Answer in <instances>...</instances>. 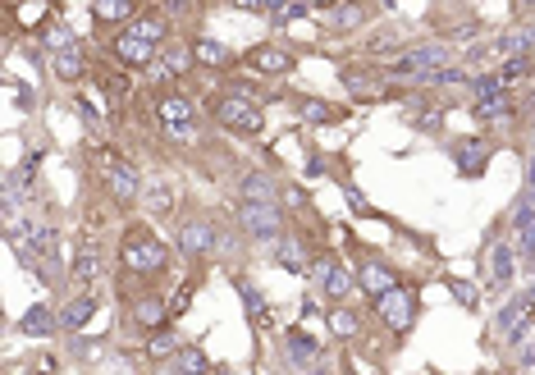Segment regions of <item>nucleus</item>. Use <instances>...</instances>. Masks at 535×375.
I'll return each mask as SVG.
<instances>
[{"label":"nucleus","instance_id":"34","mask_svg":"<svg viewBox=\"0 0 535 375\" xmlns=\"http://www.w3.org/2000/svg\"><path fill=\"white\" fill-rule=\"evenodd\" d=\"M174 371L179 375H215V366H211V353H206L202 343H183L179 353H174Z\"/></svg>","mask_w":535,"mask_h":375},{"label":"nucleus","instance_id":"12","mask_svg":"<svg viewBox=\"0 0 535 375\" xmlns=\"http://www.w3.org/2000/svg\"><path fill=\"white\" fill-rule=\"evenodd\" d=\"M197 65V55H193V42H165L161 55L151 60V69L142 78L156 87H179V78L188 74V69Z\"/></svg>","mask_w":535,"mask_h":375},{"label":"nucleus","instance_id":"2","mask_svg":"<svg viewBox=\"0 0 535 375\" xmlns=\"http://www.w3.org/2000/svg\"><path fill=\"white\" fill-rule=\"evenodd\" d=\"M206 110H211L215 124H220L225 133H234V138H261V133H266V110H261V101L252 97L247 87L211 92Z\"/></svg>","mask_w":535,"mask_h":375},{"label":"nucleus","instance_id":"45","mask_svg":"<svg viewBox=\"0 0 535 375\" xmlns=\"http://www.w3.org/2000/svg\"><path fill=\"white\" fill-rule=\"evenodd\" d=\"M10 87H14V92H19V110H33V106H37V92H33V87L14 83V78H10Z\"/></svg>","mask_w":535,"mask_h":375},{"label":"nucleus","instance_id":"36","mask_svg":"<svg viewBox=\"0 0 535 375\" xmlns=\"http://www.w3.org/2000/svg\"><path fill=\"white\" fill-rule=\"evenodd\" d=\"M503 92H508V83H503L499 69H481V74H471V83H467L471 106H476V101H490V97H503Z\"/></svg>","mask_w":535,"mask_h":375},{"label":"nucleus","instance_id":"15","mask_svg":"<svg viewBox=\"0 0 535 375\" xmlns=\"http://www.w3.org/2000/svg\"><path fill=\"white\" fill-rule=\"evenodd\" d=\"M339 83L353 92L357 101H389V78L380 65H339Z\"/></svg>","mask_w":535,"mask_h":375},{"label":"nucleus","instance_id":"9","mask_svg":"<svg viewBox=\"0 0 535 375\" xmlns=\"http://www.w3.org/2000/svg\"><path fill=\"white\" fill-rule=\"evenodd\" d=\"M101 183H106V193L110 202L119 206V211H133V206L142 202V170L133 161H124V156H106L101 161Z\"/></svg>","mask_w":535,"mask_h":375},{"label":"nucleus","instance_id":"40","mask_svg":"<svg viewBox=\"0 0 535 375\" xmlns=\"http://www.w3.org/2000/svg\"><path fill=\"white\" fill-rule=\"evenodd\" d=\"M339 188H343V197H348V211H353L357 220H380V211H375V206H371V197H366V193H357V188H353V183H348V179H343V174H339Z\"/></svg>","mask_w":535,"mask_h":375},{"label":"nucleus","instance_id":"24","mask_svg":"<svg viewBox=\"0 0 535 375\" xmlns=\"http://www.w3.org/2000/svg\"><path fill=\"white\" fill-rule=\"evenodd\" d=\"M129 33H138L142 42H151V46H165L170 33H174V19L161 10V5H156V10H138L133 23H129Z\"/></svg>","mask_w":535,"mask_h":375},{"label":"nucleus","instance_id":"14","mask_svg":"<svg viewBox=\"0 0 535 375\" xmlns=\"http://www.w3.org/2000/svg\"><path fill=\"white\" fill-rule=\"evenodd\" d=\"M156 55H161V46L142 42V37L129 33V28H119V33L110 37V60H115L119 69H129V74H147Z\"/></svg>","mask_w":535,"mask_h":375},{"label":"nucleus","instance_id":"19","mask_svg":"<svg viewBox=\"0 0 535 375\" xmlns=\"http://www.w3.org/2000/svg\"><path fill=\"white\" fill-rule=\"evenodd\" d=\"M101 275H106V261H101L97 238H78L74 261H69V279H74L78 289H97Z\"/></svg>","mask_w":535,"mask_h":375},{"label":"nucleus","instance_id":"22","mask_svg":"<svg viewBox=\"0 0 535 375\" xmlns=\"http://www.w3.org/2000/svg\"><path fill=\"white\" fill-rule=\"evenodd\" d=\"M380 14V5L375 0H343L339 10L330 14V33H362V28H371V19Z\"/></svg>","mask_w":535,"mask_h":375},{"label":"nucleus","instance_id":"39","mask_svg":"<svg viewBox=\"0 0 535 375\" xmlns=\"http://www.w3.org/2000/svg\"><path fill=\"white\" fill-rule=\"evenodd\" d=\"M531 225H535V197L522 188V197L513 202V215H508V234H522Z\"/></svg>","mask_w":535,"mask_h":375},{"label":"nucleus","instance_id":"5","mask_svg":"<svg viewBox=\"0 0 535 375\" xmlns=\"http://www.w3.org/2000/svg\"><path fill=\"white\" fill-rule=\"evenodd\" d=\"M353 243V238H348ZM353 270H357V289H362V298H371V307L385 293H394L398 284H403V275H398V266L389 257H380V252H371V247H362V243H353Z\"/></svg>","mask_w":535,"mask_h":375},{"label":"nucleus","instance_id":"10","mask_svg":"<svg viewBox=\"0 0 535 375\" xmlns=\"http://www.w3.org/2000/svg\"><path fill=\"white\" fill-rule=\"evenodd\" d=\"M279 348H284V366H289L293 375H311L316 366L325 362V343L316 339V334H307L302 325H289V330H279Z\"/></svg>","mask_w":535,"mask_h":375},{"label":"nucleus","instance_id":"16","mask_svg":"<svg viewBox=\"0 0 535 375\" xmlns=\"http://www.w3.org/2000/svg\"><path fill=\"white\" fill-rule=\"evenodd\" d=\"M517 243H508V238H490V279H485V289L499 293V298H508L513 293V279H517Z\"/></svg>","mask_w":535,"mask_h":375},{"label":"nucleus","instance_id":"47","mask_svg":"<svg viewBox=\"0 0 535 375\" xmlns=\"http://www.w3.org/2000/svg\"><path fill=\"white\" fill-rule=\"evenodd\" d=\"M508 10H513L517 19H526V14H535V0H508Z\"/></svg>","mask_w":535,"mask_h":375},{"label":"nucleus","instance_id":"3","mask_svg":"<svg viewBox=\"0 0 535 375\" xmlns=\"http://www.w3.org/2000/svg\"><path fill=\"white\" fill-rule=\"evenodd\" d=\"M174 247H179L183 261H220L225 257V229L215 225L206 211L188 206V211L174 215Z\"/></svg>","mask_w":535,"mask_h":375},{"label":"nucleus","instance_id":"49","mask_svg":"<svg viewBox=\"0 0 535 375\" xmlns=\"http://www.w3.org/2000/svg\"><path fill=\"white\" fill-rule=\"evenodd\" d=\"M375 5H380V10H398V0H375Z\"/></svg>","mask_w":535,"mask_h":375},{"label":"nucleus","instance_id":"52","mask_svg":"<svg viewBox=\"0 0 535 375\" xmlns=\"http://www.w3.org/2000/svg\"><path fill=\"white\" fill-rule=\"evenodd\" d=\"M343 375H357V371H343Z\"/></svg>","mask_w":535,"mask_h":375},{"label":"nucleus","instance_id":"13","mask_svg":"<svg viewBox=\"0 0 535 375\" xmlns=\"http://www.w3.org/2000/svg\"><path fill=\"white\" fill-rule=\"evenodd\" d=\"M243 69H252L257 78H284L298 69V51L279 42H257L243 51Z\"/></svg>","mask_w":535,"mask_h":375},{"label":"nucleus","instance_id":"51","mask_svg":"<svg viewBox=\"0 0 535 375\" xmlns=\"http://www.w3.org/2000/svg\"><path fill=\"white\" fill-rule=\"evenodd\" d=\"M476 375H503V371H494V366H485V371H476Z\"/></svg>","mask_w":535,"mask_h":375},{"label":"nucleus","instance_id":"50","mask_svg":"<svg viewBox=\"0 0 535 375\" xmlns=\"http://www.w3.org/2000/svg\"><path fill=\"white\" fill-rule=\"evenodd\" d=\"M156 375H179V371H174V366L165 362V366H156Z\"/></svg>","mask_w":535,"mask_h":375},{"label":"nucleus","instance_id":"6","mask_svg":"<svg viewBox=\"0 0 535 375\" xmlns=\"http://www.w3.org/2000/svg\"><path fill=\"white\" fill-rule=\"evenodd\" d=\"M234 220L247 243H261V247H275L279 238L289 234L284 229V206L275 202H234Z\"/></svg>","mask_w":535,"mask_h":375},{"label":"nucleus","instance_id":"35","mask_svg":"<svg viewBox=\"0 0 535 375\" xmlns=\"http://www.w3.org/2000/svg\"><path fill=\"white\" fill-rule=\"evenodd\" d=\"M439 284L453 293V302H458L462 311H471V316L481 311V289H476L471 279H462V275H453V270H444V275H439Z\"/></svg>","mask_w":535,"mask_h":375},{"label":"nucleus","instance_id":"21","mask_svg":"<svg viewBox=\"0 0 535 375\" xmlns=\"http://www.w3.org/2000/svg\"><path fill=\"white\" fill-rule=\"evenodd\" d=\"M97 311H101L97 289H78L74 298L60 307V334H69V339H74V334H83L87 325H92V316H97Z\"/></svg>","mask_w":535,"mask_h":375},{"label":"nucleus","instance_id":"32","mask_svg":"<svg viewBox=\"0 0 535 375\" xmlns=\"http://www.w3.org/2000/svg\"><path fill=\"white\" fill-rule=\"evenodd\" d=\"M37 42H42L51 55H60V51H69V46H78V33L60 19V14H51V19H42V28H37Z\"/></svg>","mask_w":535,"mask_h":375},{"label":"nucleus","instance_id":"38","mask_svg":"<svg viewBox=\"0 0 535 375\" xmlns=\"http://www.w3.org/2000/svg\"><path fill=\"white\" fill-rule=\"evenodd\" d=\"M517 110L513 92H503V97H490V101H476L471 106V119H481V124H490V119H508Z\"/></svg>","mask_w":535,"mask_h":375},{"label":"nucleus","instance_id":"8","mask_svg":"<svg viewBox=\"0 0 535 375\" xmlns=\"http://www.w3.org/2000/svg\"><path fill=\"white\" fill-rule=\"evenodd\" d=\"M151 110H156L161 129L170 133L174 142H193L197 138V106H193V97H183L179 87H161Z\"/></svg>","mask_w":535,"mask_h":375},{"label":"nucleus","instance_id":"33","mask_svg":"<svg viewBox=\"0 0 535 375\" xmlns=\"http://www.w3.org/2000/svg\"><path fill=\"white\" fill-rule=\"evenodd\" d=\"M142 10V0H92V14L101 19V28H129L133 23V14Z\"/></svg>","mask_w":535,"mask_h":375},{"label":"nucleus","instance_id":"37","mask_svg":"<svg viewBox=\"0 0 535 375\" xmlns=\"http://www.w3.org/2000/svg\"><path fill=\"white\" fill-rule=\"evenodd\" d=\"M311 5L307 0H270V28H289V23L307 19Z\"/></svg>","mask_w":535,"mask_h":375},{"label":"nucleus","instance_id":"20","mask_svg":"<svg viewBox=\"0 0 535 375\" xmlns=\"http://www.w3.org/2000/svg\"><path fill=\"white\" fill-rule=\"evenodd\" d=\"M311 257H316V247L307 243L302 234H284L275 247H270V261H275L279 270H289V275H311Z\"/></svg>","mask_w":535,"mask_h":375},{"label":"nucleus","instance_id":"11","mask_svg":"<svg viewBox=\"0 0 535 375\" xmlns=\"http://www.w3.org/2000/svg\"><path fill=\"white\" fill-rule=\"evenodd\" d=\"M449 161H453V170H458V179H485V170H490V161H494V142L485 138V133L458 138V142H449Z\"/></svg>","mask_w":535,"mask_h":375},{"label":"nucleus","instance_id":"28","mask_svg":"<svg viewBox=\"0 0 535 375\" xmlns=\"http://www.w3.org/2000/svg\"><path fill=\"white\" fill-rule=\"evenodd\" d=\"M238 202H275L279 206V183L266 170H243L238 174Z\"/></svg>","mask_w":535,"mask_h":375},{"label":"nucleus","instance_id":"30","mask_svg":"<svg viewBox=\"0 0 535 375\" xmlns=\"http://www.w3.org/2000/svg\"><path fill=\"white\" fill-rule=\"evenodd\" d=\"M193 55H197V65H206V69H234V65H243V60H234V51H229L225 42H215V37H193Z\"/></svg>","mask_w":535,"mask_h":375},{"label":"nucleus","instance_id":"29","mask_svg":"<svg viewBox=\"0 0 535 375\" xmlns=\"http://www.w3.org/2000/svg\"><path fill=\"white\" fill-rule=\"evenodd\" d=\"M183 343H179V330L174 325H165V330H156V334H147L142 339V357H147L151 366H165V362H174V353H179Z\"/></svg>","mask_w":535,"mask_h":375},{"label":"nucleus","instance_id":"1","mask_svg":"<svg viewBox=\"0 0 535 375\" xmlns=\"http://www.w3.org/2000/svg\"><path fill=\"white\" fill-rule=\"evenodd\" d=\"M119 266H124V275H142V279L165 275L170 270V243L147 220H133L119 234Z\"/></svg>","mask_w":535,"mask_h":375},{"label":"nucleus","instance_id":"27","mask_svg":"<svg viewBox=\"0 0 535 375\" xmlns=\"http://www.w3.org/2000/svg\"><path fill=\"white\" fill-rule=\"evenodd\" d=\"M51 74H55V83H65V87H78V83H83V78L92 74V65H87L83 46H69V51L51 55Z\"/></svg>","mask_w":535,"mask_h":375},{"label":"nucleus","instance_id":"25","mask_svg":"<svg viewBox=\"0 0 535 375\" xmlns=\"http://www.w3.org/2000/svg\"><path fill=\"white\" fill-rule=\"evenodd\" d=\"M174 206H179L174 183L156 179V183H147V188H142V215H147V220H174V215H179Z\"/></svg>","mask_w":535,"mask_h":375},{"label":"nucleus","instance_id":"18","mask_svg":"<svg viewBox=\"0 0 535 375\" xmlns=\"http://www.w3.org/2000/svg\"><path fill=\"white\" fill-rule=\"evenodd\" d=\"M234 289L238 298H243V311H247V325L257 334H275V307H270V298L257 289V284H247V275H234Z\"/></svg>","mask_w":535,"mask_h":375},{"label":"nucleus","instance_id":"46","mask_svg":"<svg viewBox=\"0 0 535 375\" xmlns=\"http://www.w3.org/2000/svg\"><path fill=\"white\" fill-rule=\"evenodd\" d=\"M307 5H311V14H334L343 0H307Z\"/></svg>","mask_w":535,"mask_h":375},{"label":"nucleus","instance_id":"4","mask_svg":"<svg viewBox=\"0 0 535 375\" xmlns=\"http://www.w3.org/2000/svg\"><path fill=\"white\" fill-rule=\"evenodd\" d=\"M311 289H316V298L330 302V307H339V302H348L357 293V270L343 266L334 252H321L316 247V257H311Z\"/></svg>","mask_w":535,"mask_h":375},{"label":"nucleus","instance_id":"42","mask_svg":"<svg viewBox=\"0 0 535 375\" xmlns=\"http://www.w3.org/2000/svg\"><path fill=\"white\" fill-rule=\"evenodd\" d=\"M517 257H522V266H535V225L517 234Z\"/></svg>","mask_w":535,"mask_h":375},{"label":"nucleus","instance_id":"17","mask_svg":"<svg viewBox=\"0 0 535 375\" xmlns=\"http://www.w3.org/2000/svg\"><path fill=\"white\" fill-rule=\"evenodd\" d=\"M170 316H174L170 302H165L161 293H151V289L142 293V298L129 302V325L142 334V339H147V334H156V330H165V325H170Z\"/></svg>","mask_w":535,"mask_h":375},{"label":"nucleus","instance_id":"26","mask_svg":"<svg viewBox=\"0 0 535 375\" xmlns=\"http://www.w3.org/2000/svg\"><path fill=\"white\" fill-rule=\"evenodd\" d=\"M19 334H28V339H51V334H60V311H51V302H33V307L19 316Z\"/></svg>","mask_w":535,"mask_h":375},{"label":"nucleus","instance_id":"43","mask_svg":"<svg viewBox=\"0 0 535 375\" xmlns=\"http://www.w3.org/2000/svg\"><path fill=\"white\" fill-rule=\"evenodd\" d=\"M307 174L311 179H325V174H330V161H325L316 147H307Z\"/></svg>","mask_w":535,"mask_h":375},{"label":"nucleus","instance_id":"31","mask_svg":"<svg viewBox=\"0 0 535 375\" xmlns=\"http://www.w3.org/2000/svg\"><path fill=\"white\" fill-rule=\"evenodd\" d=\"M325 330L334 334V339H362V311H353L348 302H339V307L325 311Z\"/></svg>","mask_w":535,"mask_h":375},{"label":"nucleus","instance_id":"7","mask_svg":"<svg viewBox=\"0 0 535 375\" xmlns=\"http://www.w3.org/2000/svg\"><path fill=\"white\" fill-rule=\"evenodd\" d=\"M375 316H380V325H385L394 339H407V334L417 330V321H421V293H417V284H398L394 293H385V298L375 302Z\"/></svg>","mask_w":535,"mask_h":375},{"label":"nucleus","instance_id":"44","mask_svg":"<svg viewBox=\"0 0 535 375\" xmlns=\"http://www.w3.org/2000/svg\"><path fill=\"white\" fill-rule=\"evenodd\" d=\"M229 5L243 14H270V0H229Z\"/></svg>","mask_w":535,"mask_h":375},{"label":"nucleus","instance_id":"48","mask_svg":"<svg viewBox=\"0 0 535 375\" xmlns=\"http://www.w3.org/2000/svg\"><path fill=\"white\" fill-rule=\"evenodd\" d=\"M215 375H243V371H234V366H225V362H220V366H215Z\"/></svg>","mask_w":535,"mask_h":375},{"label":"nucleus","instance_id":"23","mask_svg":"<svg viewBox=\"0 0 535 375\" xmlns=\"http://www.w3.org/2000/svg\"><path fill=\"white\" fill-rule=\"evenodd\" d=\"M293 110H298L307 124H316V129L348 119V110H343V106H334V101H325V97H311V92H293Z\"/></svg>","mask_w":535,"mask_h":375},{"label":"nucleus","instance_id":"41","mask_svg":"<svg viewBox=\"0 0 535 375\" xmlns=\"http://www.w3.org/2000/svg\"><path fill=\"white\" fill-rule=\"evenodd\" d=\"M206 0H161V10L170 14V19H193V14H202Z\"/></svg>","mask_w":535,"mask_h":375}]
</instances>
